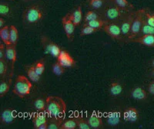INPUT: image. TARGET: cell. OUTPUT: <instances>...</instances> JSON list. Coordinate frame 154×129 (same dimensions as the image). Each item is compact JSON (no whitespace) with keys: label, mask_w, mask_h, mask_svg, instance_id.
<instances>
[{"label":"cell","mask_w":154,"mask_h":129,"mask_svg":"<svg viewBox=\"0 0 154 129\" xmlns=\"http://www.w3.org/2000/svg\"><path fill=\"white\" fill-rule=\"evenodd\" d=\"M46 113L51 118L64 120L67 106L64 100L58 96H49L46 98Z\"/></svg>","instance_id":"cell-1"},{"label":"cell","mask_w":154,"mask_h":129,"mask_svg":"<svg viewBox=\"0 0 154 129\" xmlns=\"http://www.w3.org/2000/svg\"><path fill=\"white\" fill-rule=\"evenodd\" d=\"M32 83L25 75H18L15 80L12 92L15 95L19 97H25L31 93Z\"/></svg>","instance_id":"cell-2"},{"label":"cell","mask_w":154,"mask_h":129,"mask_svg":"<svg viewBox=\"0 0 154 129\" xmlns=\"http://www.w3.org/2000/svg\"><path fill=\"white\" fill-rule=\"evenodd\" d=\"M23 18L26 24L34 25L42 20L43 11L38 5H32L25 9Z\"/></svg>","instance_id":"cell-3"},{"label":"cell","mask_w":154,"mask_h":129,"mask_svg":"<svg viewBox=\"0 0 154 129\" xmlns=\"http://www.w3.org/2000/svg\"><path fill=\"white\" fill-rule=\"evenodd\" d=\"M146 10V9H139V10L136 11V14H135L134 20H133V24H132L131 29H130V34L125 39L126 42H130L132 39L137 37L140 35L141 28H142L143 22L144 20V16H145Z\"/></svg>","instance_id":"cell-4"},{"label":"cell","mask_w":154,"mask_h":129,"mask_svg":"<svg viewBox=\"0 0 154 129\" xmlns=\"http://www.w3.org/2000/svg\"><path fill=\"white\" fill-rule=\"evenodd\" d=\"M130 11H126L121 9L116 5H107L103 9L101 14L103 19L109 22H120L123 16Z\"/></svg>","instance_id":"cell-5"},{"label":"cell","mask_w":154,"mask_h":129,"mask_svg":"<svg viewBox=\"0 0 154 129\" xmlns=\"http://www.w3.org/2000/svg\"><path fill=\"white\" fill-rule=\"evenodd\" d=\"M102 30H103L106 33L108 34L112 39L119 41H124V38H123L122 32H121L119 22H108L103 27Z\"/></svg>","instance_id":"cell-6"},{"label":"cell","mask_w":154,"mask_h":129,"mask_svg":"<svg viewBox=\"0 0 154 129\" xmlns=\"http://www.w3.org/2000/svg\"><path fill=\"white\" fill-rule=\"evenodd\" d=\"M41 43H42V46L43 47L44 52L46 54H50L55 58H57L61 53L62 50L60 49V46H58L56 42L50 40L46 36H41Z\"/></svg>","instance_id":"cell-7"},{"label":"cell","mask_w":154,"mask_h":129,"mask_svg":"<svg viewBox=\"0 0 154 129\" xmlns=\"http://www.w3.org/2000/svg\"><path fill=\"white\" fill-rule=\"evenodd\" d=\"M135 14H136V11H130L128 12L122 20L119 22L121 28V32L124 38V41L126 38L127 37L130 32V29H131L132 24H133V20H134Z\"/></svg>","instance_id":"cell-8"},{"label":"cell","mask_w":154,"mask_h":129,"mask_svg":"<svg viewBox=\"0 0 154 129\" xmlns=\"http://www.w3.org/2000/svg\"><path fill=\"white\" fill-rule=\"evenodd\" d=\"M5 57L6 60H9L11 64V73H10V77L9 80L11 81V77L13 75V70H14V65L17 60V53H16V45L10 44V45H5Z\"/></svg>","instance_id":"cell-9"},{"label":"cell","mask_w":154,"mask_h":129,"mask_svg":"<svg viewBox=\"0 0 154 129\" xmlns=\"http://www.w3.org/2000/svg\"><path fill=\"white\" fill-rule=\"evenodd\" d=\"M62 24H63V30H64L67 39L69 40H72L73 38L75 27L70 19L69 14L66 15L65 16L62 18Z\"/></svg>","instance_id":"cell-10"},{"label":"cell","mask_w":154,"mask_h":129,"mask_svg":"<svg viewBox=\"0 0 154 129\" xmlns=\"http://www.w3.org/2000/svg\"><path fill=\"white\" fill-rule=\"evenodd\" d=\"M57 61L65 68H71L73 67L76 64V61L73 57L66 50H62L59 57H57Z\"/></svg>","instance_id":"cell-11"},{"label":"cell","mask_w":154,"mask_h":129,"mask_svg":"<svg viewBox=\"0 0 154 129\" xmlns=\"http://www.w3.org/2000/svg\"><path fill=\"white\" fill-rule=\"evenodd\" d=\"M16 119V112L12 108H5L2 112L0 121L3 125H9Z\"/></svg>","instance_id":"cell-12"},{"label":"cell","mask_w":154,"mask_h":129,"mask_svg":"<svg viewBox=\"0 0 154 129\" xmlns=\"http://www.w3.org/2000/svg\"><path fill=\"white\" fill-rule=\"evenodd\" d=\"M106 121L109 126L116 127L120 124L121 113L119 110H112L106 115Z\"/></svg>","instance_id":"cell-13"},{"label":"cell","mask_w":154,"mask_h":129,"mask_svg":"<svg viewBox=\"0 0 154 129\" xmlns=\"http://www.w3.org/2000/svg\"><path fill=\"white\" fill-rule=\"evenodd\" d=\"M140 118L138 109L133 107H130L123 112V119L127 122H137Z\"/></svg>","instance_id":"cell-14"},{"label":"cell","mask_w":154,"mask_h":129,"mask_svg":"<svg viewBox=\"0 0 154 129\" xmlns=\"http://www.w3.org/2000/svg\"><path fill=\"white\" fill-rule=\"evenodd\" d=\"M48 115L46 112H36L32 117V121L35 129H39L43 124L48 121Z\"/></svg>","instance_id":"cell-15"},{"label":"cell","mask_w":154,"mask_h":129,"mask_svg":"<svg viewBox=\"0 0 154 129\" xmlns=\"http://www.w3.org/2000/svg\"><path fill=\"white\" fill-rule=\"evenodd\" d=\"M131 97L136 101H144L148 98L149 93L141 87H135L131 90Z\"/></svg>","instance_id":"cell-16"},{"label":"cell","mask_w":154,"mask_h":129,"mask_svg":"<svg viewBox=\"0 0 154 129\" xmlns=\"http://www.w3.org/2000/svg\"><path fill=\"white\" fill-rule=\"evenodd\" d=\"M130 42H137L149 47H154L153 35H140L132 39Z\"/></svg>","instance_id":"cell-17"},{"label":"cell","mask_w":154,"mask_h":129,"mask_svg":"<svg viewBox=\"0 0 154 129\" xmlns=\"http://www.w3.org/2000/svg\"><path fill=\"white\" fill-rule=\"evenodd\" d=\"M87 121L91 129H100L103 126V121L101 116L96 113H93L88 117Z\"/></svg>","instance_id":"cell-18"},{"label":"cell","mask_w":154,"mask_h":129,"mask_svg":"<svg viewBox=\"0 0 154 129\" xmlns=\"http://www.w3.org/2000/svg\"><path fill=\"white\" fill-rule=\"evenodd\" d=\"M123 91V87L119 80H114L111 82L109 86V93L112 97H117L120 95Z\"/></svg>","instance_id":"cell-19"},{"label":"cell","mask_w":154,"mask_h":129,"mask_svg":"<svg viewBox=\"0 0 154 129\" xmlns=\"http://www.w3.org/2000/svg\"><path fill=\"white\" fill-rule=\"evenodd\" d=\"M69 16L70 19H71V20L72 21V23H74L75 27H79V26L80 25L82 19H83V18H82V6H81V5L78 6L72 13H69Z\"/></svg>","instance_id":"cell-20"},{"label":"cell","mask_w":154,"mask_h":129,"mask_svg":"<svg viewBox=\"0 0 154 129\" xmlns=\"http://www.w3.org/2000/svg\"><path fill=\"white\" fill-rule=\"evenodd\" d=\"M108 1L126 11H133L135 9L133 4L130 3L128 0H108Z\"/></svg>","instance_id":"cell-21"},{"label":"cell","mask_w":154,"mask_h":129,"mask_svg":"<svg viewBox=\"0 0 154 129\" xmlns=\"http://www.w3.org/2000/svg\"><path fill=\"white\" fill-rule=\"evenodd\" d=\"M100 19H103L101 13H98L95 10H89L85 14L83 21L84 23H87V22L93 21L95 20H100Z\"/></svg>","instance_id":"cell-22"},{"label":"cell","mask_w":154,"mask_h":129,"mask_svg":"<svg viewBox=\"0 0 154 129\" xmlns=\"http://www.w3.org/2000/svg\"><path fill=\"white\" fill-rule=\"evenodd\" d=\"M108 2V0H88L87 3L89 7L93 9V10H97L103 9Z\"/></svg>","instance_id":"cell-23"},{"label":"cell","mask_w":154,"mask_h":129,"mask_svg":"<svg viewBox=\"0 0 154 129\" xmlns=\"http://www.w3.org/2000/svg\"><path fill=\"white\" fill-rule=\"evenodd\" d=\"M33 107L37 112H46V100L42 97H38L33 101Z\"/></svg>","instance_id":"cell-24"},{"label":"cell","mask_w":154,"mask_h":129,"mask_svg":"<svg viewBox=\"0 0 154 129\" xmlns=\"http://www.w3.org/2000/svg\"><path fill=\"white\" fill-rule=\"evenodd\" d=\"M26 74L28 76L29 79L31 80L32 82H34V83H38L39 80H40V77L36 73L35 70V67L34 65L29 66V67H27L26 69Z\"/></svg>","instance_id":"cell-25"},{"label":"cell","mask_w":154,"mask_h":129,"mask_svg":"<svg viewBox=\"0 0 154 129\" xmlns=\"http://www.w3.org/2000/svg\"><path fill=\"white\" fill-rule=\"evenodd\" d=\"M109 21H107L105 19H100V20H93V21L87 22V23H84L83 25L89 26V27H91L93 28L96 29V30H102L103 27L108 23Z\"/></svg>","instance_id":"cell-26"},{"label":"cell","mask_w":154,"mask_h":129,"mask_svg":"<svg viewBox=\"0 0 154 129\" xmlns=\"http://www.w3.org/2000/svg\"><path fill=\"white\" fill-rule=\"evenodd\" d=\"M9 26H5L4 27L0 29V37L2 42L5 45H10V36H9Z\"/></svg>","instance_id":"cell-27"},{"label":"cell","mask_w":154,"mask_h":129,"mask_svg":"<svg viewBox=\"0 0 154 129\" xmlns=\"http://www.w3.org/2000/svg\"><path fill=\"white\" fill-rule=\"evenodd\" d=\"M77 123L75 118H71L67 120H64L60 126V129H76Z\"/></svg>","instance_id":"cell-28"},{"label":"cell","mask_w":154,"mask_h":129,"mask_svg":"<svg viewBox=\"0 0 154 129\" xmlns=\"http://www.w3.org/2000/svg\"><path fill=\"white\" fill-rule=\"evenodd\" d=\"M153 35L154 36V27H151L146 23L145 20V16H144V20L143 22L142 28H141V31H140V35Z\"/></svg>","instance_id":"cell-29"},{"label":"cell","mask_w":154,"mask_h":129,"mask_svg":"<svg viewBox=\"0 0 154 129\" xmlns=\"http://www.w3.org/2000/svg\"><path fill=\"white\" fill-rule=\"evenodd\" d=\"M9 36H10L11 44L16 45L19 39V31L15 26H10L9 28Z\"/></svg>","instance_id":"cell-30"},{"label":"cell","mask_w":154,"mask_h":129,"mask_svg":"<svg viewBox=\"0 0 154 129\" xmlns=\"http://www.w3.org/2000/svg\"><path fill=\"white\" fill-rule=\"evenodd\" d=\"M34 67L39 76H42L45 72V69H46V65H45V60L44 59H40V60H37L36 62L34 64Z\"/></svg>","instance_id":"cell-31"},{"label":"cell","mask_w":154,"mask_h":129,"mask_svg":"<svg viewBox=\"0 0 154 129\" xmlns=\"http://www.w3.org/2000/svg\"><path fill=\"white\" fill-rule=\"evenodd\" d=\"M63 121L64 120L48 118V129H60Z\"/></svg>","instance_id":"cell-32"},{"label":"cell","mask_w":154,"mask_h":129,"mask_svg":"<svg viewBox=\"0 0 154 129\" xmlns=\"http://www.w3.org/2000/svg\"><path fill=\"white\" fill-rule=\"evenodd\" d=\"M75 119L76 121L77 128L78 129H91L89 127L87 120H86L82 116L75 117Z\"/></svg>","instance_id":"cell-33"},{"label":"cell","mask_w":154,"mask_h":129,"mask_svg":"<svg viewBox=\"0 0 154 129\" xmlns=\"http://www.w3.org/2000/svg\"><path fill=\"white\" fill-rule=\"evenodd\" d=\"M66 68L64 67H63V66L61 65V64H60V63L58 62H56L54 63V64H53V66H52V71H53V74H54L56 76H62V75L65 73L66 71Z\"/></svg>","instance_id":"cell-34"},{"label":"cell","mask_w":154,"mask_h":129,"mask_svg":"<svg viewBox=\"0 0 154 129\" xmlns=\"http://www.w3.org/2000/svg\"><path fill=\"white\" fill-rule=\"evenodd\" d=\"M8 63L6 59H0V76L2 80L6 77L8 73Z\"/></svg>","instance_id":"cell-35"},{"label":"cell","mask_w":154,"mask_h":129,"mask_svg":"<svg viewBox=\"0 0 154 129\" xmlns=\"http://www.w3.org/2000/svg\"><path fill=\"white\" fill-rule=\"evenodd\" d=\"M9 89H10V81L2 80L0 83V97H3L8 94Z\"/></svg>","instance_id":"cell-36"},{"label":"cell","mask_w":154,"mask_h":129,"mask_svg":"<svg viewBox=\"0 0 154 129\" xmlns=\"http://www.w3.org/2000/svg\"><path fill=\"white\" fill-rule=\"evenodd\" d=\"M97 31H99V30H96V29L93 28L91 27H89V26L83 25L82 26V30L80 31V36H84L91 35V34L96 33Z\"/></svg>","instance_id":"cell-37"},{"label":"cell","mask_w":154,"mask_h":129,"mask_svg":"<svg viewBox=\"0 0 154 129\" xmlns=\"http://www.w3.org/2000/svg\"><path fill=\"white\" fill-rule=\"evenodd\" d=\"M10 8L9 4L6 2H1L0 3V15L2 16H6L9 15Z\"/></svg>","instance_id":"cell-38"},{"label":"cell","mask_w":154,"mask_h":129,"mask_svg":"<svg viewBox=\"0 0 154 129\" xmlns=\"http://www.w3.org/2000/svg\"><path fill=\"white\" fill-rule=\"evenodd\" d=\"M145 20L149 25L154 27V13H149L147 10H146Z\"/></svg>","instance_id":"cell-39"},{"label":"cell","mask_w":154,"mask_h":129,"mask_svg":"<svg viewBox=\"0 0 154 129\" xmlns=\"http://www.w3.org/2000/svg\"><path fill=\"white\" fill-rule=\"evenodd\" d=\"M146 88L148 93H149V94H151V95L154 96V80H151V81L146 85Z\"/></svg>","instance_id":"cell-40"},{"label":"cell","mask_w":154,"mask_h":129,"mask_svg":"<svg viewBox=\"0 0 154 129\" xmlns=\"http://www.w3.org/2000/svg\"><path fill=\"white\" fill-rule=\"evenodd\" d=\"M5 44L4 42H2L0 44V59H6L5 57Z\"/></svg>","instance_id":"cell-41"},{"label":"cell","mask_w":154,"mask_h":129,"mask_svg":"<svg viewBox=\"0 0 154 129\" xmlns=\"http://www.w3.org/2000/svg\"><path fill=\"white\" fill-rule=\"evenodd\" d=\"M5 26H6V25H5V20H4L2 17H1V18H0V29L2 28V27H4Z\"/></svg>","instance_id":"cell-42"},{"label":"cell","mask_w":154,"mask_h":129,"mask_svg":"<svg viewBox=\"0 0 154 129\" xmlns=\"http://www.w3.org/2000/svg\"><path fill=\"white\" fill-rule=\"evenodd\" d=\"M149 77H150L152 80H154V68L153 67H152V69L151 70L150 72H149Z\"/></svg>","instance_id":"cell-43"},{"label":"cell","mask_w":154,"mask_h":129,"mask_svg":"<svg viewBox=\"0 0 154 129\" xmlns=\"http://www.w3.org/2000/svg\"><path fill=\"white\" fill-rule=\"evenodd\" d=\"M150 65H151V67H153L154 68V58L150 61Z\"/></svg>","instance_id":"cell-44"},{"label":"cell","mask_w":154,"mask_h":129,"mask_svg":"<svg viewBox=\"0 0 154 129\" xmlns=\"http://www.w3.org/2000/svg\"><path fill=\"white\" fill-rule=\"evenodd\" d=\"M23 1H24V2H29L30 0H23Z\"/></svg>","instance_id":"cell-45"}]
</instances>
